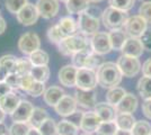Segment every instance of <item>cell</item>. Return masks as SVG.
Masks as SVG:
<instances>
[{
    "mask_svg": "<svg viewBox=\"0 0 151 135\" xmlns=\"http://www.w3.org/2000/svg\"><path fill=\"white\" fill-rule=\"evenodd\" d=\"M115 135H132V134H131V132H129V131H123V129H117Z\"/></svg>",
    "mask_w": 151,
    "mask_h": 135,
    "instance_id": "cell-54",
    "label": "cell"
},
{
    "mask_svg": "<svg viewBox=\"0 0 151 135\" xmlns=\"http://www.w3.org/2000/svg\"><path fill=\"white\" fill-rule=\"evenodd\" d=\"M63 96H64L63 89H61L60 87H57V86H52L50 88H47L43 94L44 101L52 107H54Z\"/></svg>",
    "mask_w": 151,
    "mask_h": 135,
    "instance_id": "cell-22",
    "label": "cell"
},
{
    "mask_svg": "<svg viewBox=\"0 0 151 135\" xmlns=\"http://www.w3.org/2000/svg\"><path fill=\"white\" fill-rule=\"evenodd\" d=\"M132 135H151V125L145 121L135 122L133 129H131Z\"/></svg>",
    "mask_w": 151,
    "mask_h": 135,
    "instance_id": "cell-34",
    "label": "cell"
},
{
    "mask_svg": "<svg viewBox=\"0 0 151 135\" xmlns=\"http://www.w3.org/2000/svg\"><path fill=\"white\" fill-rule=\"evenodd\" d=\"M31 124L28 122H15L9 129L10 135H27L28 131L31 129Z\"/></svg>",
    "mask_w": 151,
    "mask_h": 135,
    "instance_id": "cell-36",
    "label": "cell"
},
{
    "mask_svg": "<svg viewBox=\"0 0 151 135\" xmlns=\"http://www.w3.org/2000/svg\"><path fill=\"white\" fill-rule=\"evenodd\" d=\"M33 64L31 63L29 59L25 60V59H18L17 64H16V69H15V73H17L19 76H25L31 73Z\"/></svg>",
    "mask_w": 151,
    "mask_h": 135,
    "instance_id": "cell-37",
    "label": "cell"
},
{
    "mask_svg": "<svg viewBox=\"0 0 151 135\" xmlns=\"http://www.w3.org/2000/svg\"><path fill=\"white\" fill-rule=\"evenodd\" d=\"M58 127V135H77L79 127L76 125L75 123L63 119L59 122L57 125Z\"/></svg>",
    "mask_w": 151,
    "mask_h": 135,
    "instance_id": "cell-28",
    "label": "cell"
},
{
    "mask_svg": "<svg viewBox=\"0 0 151 135\" xmlns=\"http://www.w3.org/2000/svg\"><path fill=\"white\" fill-rule=\"evenodd\" d=\"M5 82L13 90L19 89V86H20V76L17 74V73H8V76L5 79Z\"/></svg>",
    "mask_w": 151,
    "mask_h": 135,
    "instance_id": "cell-44",
    "label": "cell"
},
{
    "mask_svg": "<svg viewBox=\"0 0 151 135\" xmlns=\"http://www.w3.org/2000/svg\"><path fill=\"white\" fill-rule=\"evenodd\" d=\"M34 108L35 107L33 106V104L31 101L22 100L19 103L18 107L16 108V110L12 114L14 122H23V123L28 122Z\"/></svg>",
    "mask_w": 151,
    "mask_h": 135,
    "instance_id": "cell-15",
    "label": "cell"
},
{
    "mask_svg": "<svg viewBox=\"0 0 151 135\" xmlns=\"http://www.w3.org/2000/svg\"><path fill=\"white\" fill-rule=\"evenodd\" d=\"M93 49H91V45L82 50L80 52H77L72 55V65H75L77 69H81V68H85V63L87 61V58L89 56L90 53H93Z\"/></svg>",
    "mask_w": 151,
    "mask_h": 135,
    "instance_id": "cell-30",
    "label": "cell"
},
{
    "mask_svg": "<svg viewBox=\"0 0 151 135\" xmlns=\"http://www.w3.org/2000/svg\"><path fill=\"white\" fill-rule=\"evenodd\" d=\"M90 2H101V1H103V0H89Z\"/></svg>",
    "mask_w": 151,
    "mask_h": 135,
    "instance_id": "cell-56",
    "label": "cell"
},
{
    "mask_svg": "<svg viewBox=\"0 0 151 135\" xmlns=\"http://www.w3.org/2000/svg\"><path fill=\"white\" fill-rule=\"evenodd\" d=\"M97 81L104 88H113L121 84L122 73L116 63L114 62H105L101 63L97 69Z\"/></svg>",
    "mask_w": 151,
    "mask_h": 135,
    "instance_id": "cell-1",
    "label": "cell"
},
{
    "mask_svg": "<svg viewBox=\"0 0 151 135\" xmlns=\"http://www.w3.org/2000/svg\"><path fill=\"white\" fill-rule=\"evenodd\" d=\"M116 131L117 126L115 122H101L96 133L97 135H115Z\"/></svg>",
    "mask_w": 151,
    "mask_h": 135,
    "instance_id": "cell-38",
    "label": "cell"
},
{
    "mask_svg": "<svg viewBox=\"0 0 151 135\" xmlns=\"http://www.w3.org/2000/svg\"><path fill=\"white\" fill-rule=\"evenodd\" d=\"M45 91V84L43 82H38V81H34V84L31 86V88L27 90L26 92L32 97H38L43 95Z\"/></svg>",
    "mask_w": 151,
    "mask_h": 135,
    "instance_id": "cell-43",
    "label": "cell"
},
{
    "mask_svg": "<svg viewBox=\"0 0 151 135\" xmlns=\"http://www.w3.org/2000/svg\"><path fill=\"white\" fill-rule=\"evenodd\" d=\"M108 4H109V7H113L123 11H127L133 8L134 0H108Z\"/></svg>",
    "mask_w": 151,
    "mask_h": 135,
    "instance_id": "cell-41",
    "label": "cell"
},
{
    "mask_svg": "<svg viewBox=\"0 0 151 135\" xmlns=\"http://www.w3.org/2000/svg\"><path fill=\"white\" fill-rule=\"evenodd\" d=\"M116 64L120 69L122 76L127 78H133L141 70V63L139 58H133L129 55H121Z\"/></svg>",
    "mask_w": 151,
    "mask_h": 135,
    "instance_id": "cell-5",
    "label": "cell"
},
{
    "mask_svg": "<svg viewBox=\"0 0 151 135\" xmlns=\"http://www.w3.org/2000/svg\"><path fill=\"white\" fill-rule=\"evenodd\" d=\"M147 25H148V23L141 16L138 15V16H132V17L127 18L123 28L129 37L140 39L143 35V33L147 31Z\"/></svg>",
    "mask_w": 151,
    "mask_h": 135,
    "instance_id": "cell-7",
    "label": "cell"
},
{
    "mask_svg": "<svg viewBox=\"0 0 151 135\" xmlns=\"http://www.w3.org/2000/svg\"><path fill=\"white\" fill-rule=\"evenodd\" d=\"M35 6L38 11V15L45 19H51L55 17L60 8L58 0H37Z\"/></svg>",
    "mask_w": 151,
    "mask_h": 135,
    "instance_id": "cell-11",
    "label": "cell"
},
{
    "mask_svg": "<svg viewBox=\"0 0 151 135\" xmlns=\"http://www.w3.org/2000/svg\"><path fill=\"white\" fill-rule=\"evenodd\" d=\"M7 133V126L4 123H0V135H6Z\"/></svg>",
    "mask_w": 151,
    "mask_h": 135,
    "instance_id": "cell-53",
    "label": "cell"
},
{
    "mask_svg": "<svg viewBox=\"0 0 151 135\" xmlns=\"http://www.w3.org/2000/svg\"><path fill=\"white\" fill-rule=\"evenodd\" d=\"M101 124V119L99 116L97 115L95 111H87L82 115L80 119L79 127L85 132V133H96V131L98 129L99 125Z\"/></svg>",
    "mask_w": 151,
    "mask_h": 135,
    "instance_id": "cell-13",
    "label": "cell"
},
{
    "mask_svg": "<svg viewBox=\"0 0 151 135\" xmlns=\"http://www.w3.org/2000/svg\"><path fill=\"white\" fill-rule=\"evenodd\" d=\"M34 78L32 77L31 73L25 74V76H20V86H19V89L23 90V91H27V90L31 88V86L34 84Z\"/></svg>",
    "mask_w": 151,
    "mask_h": 135,
    "instance_id": "cell-45",
    "label": "cell"
},
{
    "mask_svg": "<svg viewBox=\"0 0 151 135\" xmlns=\"http://www.w3.org/2000/svg\"><path fill=\"white\" fill-rule=\"evenodd\" d=\"M127 18V11H123L113 7L106 8L101 14V20L104 23V26L111 31L122 29Z\"/></svg>",
    "mask_w": 151,
    "mask_h": 135,
    "instance_id": "cell-3",
    "label": "cell"
},
{
    "mask_svg": "<svg viewBox=\"0 0 151 135\" xmlns=\"http://www.w3.org/2000/svg\"><path fill=\"white\" fill-rule=\"evenodd\" d=\"M81 135H93V134H89V133H85V134H81Z\"/></svg>",
    "mask_w": 151,
    "mask_h": 135,
    "instance_id": "cell-57",
    "label": "cell"
},
{
    "mask_svg": "<svg viewBox=\"0 0 151 135\" xmlns=\"http://www.w3.org/2000/svg\"><path fill=\"white\" fill-rule=\"evenodd\" d=\"M8 76V72L5 68H2L1 65H0V82H2V81H5V79L6 77Z\"/></svg>",
    "mask_w": 151,
    "mask_h": 135,
    "instance_id": "cell-50",
    "label": "cell"
},
{
    "mask_svg": "<svg viewBox=\"0 0 151 135\" xmlns=\"http://www.w3.org/2000/svg\"><path fill=\"white\" fill-rule=\"evenodd\" d=\"M12 91H13V89L5 81L0 82V98L4 97L5 95H7V94H9V92H12Z\"/></svg>",
    "mask_w": 151,
    "mask_h": 135,
    "instance_id": "cell-49",
    "label": "cell"
},
{
    "mask_svg": "<svg viewBox=\"0 0 151 135\" xmlns=\"http://www.w3.org/2000/svg\"><path fill=\"white\" fill-rule=\"evenodd\" d=\"M108 35H109V41H111V45H112V50L122 51L126 39H129L126 33L123 29H114V31H111V33H108Z\"/></svg>",
    "mask_w": 151,
    "mask_h": 135,
    "instance_id": "cell-21",
    "label": "cell"
},
{
    "mask_svg": "<svg viewBox=\"0 0 151 135\" xmlns=\"http://www.w3.org/2000/svg\"><path fill=\"white\" fill-rule=\"evenodd\" d=\"M61 1H63V2H67V1H68V0H61Z\"/></svg>",
    "mask_w": 151,
    "mask_h": 135,
    "instance_id": "cell-58",
    "label": "cell"
},
{
    "mask_svg": "<svg viewBox=\"0 0 151 135\" xmlns=\"http://www.w3.org/2000/svg\"><path fill=\"white\" fill-rule=\"evenodd\" d=\"M58 27L60 28V31L63 33V35L65 37L75 35L78 32V27H77V20H75L71 16H65L59 20L57 24Z\"/></svg>",
    "mask_w": 151,
    "mask_h": 135,
    "instance_id": "cell-23",
    "label": "cell"
},
{
    "mask_svg": "<svg viewBox=\"0 0 151 135\" xmlns=\"http://www.w3.org/2000/svg\"><path fill=\"white\" fill-rule=\"evenodd\" d=\"M94 111L99 116L101 122H114L115 117L117 115L116 109L113 105L108 103H99L96 104Z\"/></svg>",
    "mask_w": 151,
    "mask_h": 135,
    "instance_id": "cell-19",
    "label": "cell"
},
{
    "mask_svg": "<svg viewBox=\"0 0 151 135\" xmlns=\"http://www.w3.org/2000/svg\"><path fill=\"white\" fill-rule=\"evenodd\" d=\"M90 6L89 0H68L65 2V7L68 13L71 15H80L87 11Z\"/></svg>",
    "mask_w": 151,
    "mask_h": 135,
    "instance_id": "cell-24",
    "label": "cell"
},
{
    "mask_svg": "<svg viewBox=\"0 0 151 135\" xmlns=\"http://www.w3.org/2000/svg\"><path fill=\"white\" fill-rule=\"evenodd\" d=\"M47 118H49L47 111H46L44 108L36 107V108H34V110H33L28 123L31 124V126L38 129V127L41 126V124L44 122L45 119H47Z\"/></svg>",
    "mask_w": 151,
    "mask_h": 135,
    "instance_id": "cell-27",
    "label": "cell"
},
{
    "mask_svg": "<svg viewBox=\"0 0 151 135\" xmlns=\"http://www.w3.org/2000/svg\"><path fill=\"white\" fill-rule=\"evenodd\" d=\"M32 77L34 78L35 81L45 84L49 77H50V69L47 65H40V66H33L31 71Z\"/></svg>",
    "mask_w": 151,
    "mask_h": 135,
    "instance_id": "cell-29",
    "label": "cell"
},
{
    "mask_svg": "<svg viewBox=\"0 0 151 135\" xmlns=\"http://www.w3.org/2000/svg\"><path fill=\"white\" fill-rule=\"evenodd\" d=\"M77 106H78V104L76 101L75 97L64 95L60 99V101L54 106V109H55L58 115L68 117V116L75 114L76 110H77Z\"/></svg>",
    "mask_w": 151,
    "mask_h": 135,
    "instance_id": "cell-12",
    "label": "cell"
},
{
    "mask_svg": "<svg viewBox=\"0 0 151 135\" xmlns=\"http://www.w3.org/2000/svg\"><path fill=\"white\" fill-rule=\"evenodd\" d=\"M17 61H18V58L14 56L12 54H7V55H2L0 58V65L2 68H5L8 73H15Z\"/></svg>",
    "mask_w": 151,
    "mask_h": 135,
    "instance_id": "cell-33",
    "label": "cell"
},
{
    "mask_svg": "<svg viewBox=\"0 0 151 135\" xmlns=\"http://www.w3.org/2000/svg\"><path fill=\"white\" fill-rule=\"evenodd\" d=\"M142 111L148 118L151 119V99H145L142 104Z\"/></svg>",
    "mask_w": 151,
    "mask_h": 135,
    "instance_id": "cell-47",
    "label": "cell"
},
{
    "mask_svg": "<svg viewBox=\"0 0 151 135\" xmlns=\"http://www.w3.org/2000/svg\"><path fill=\"white\" fill-rule=\"evenodd\" d=\"M143 51H145V49L141 43V39H133V37H129L126 39L125 44L122 49L123 55H129V56H133V58H140Z\"/></svg>",
    "mask_w": 151,
    "mask_h": 135,
    "instance_id": "cell-17",
    "label": "cell"
},
{
    "mask_svg": "<svg viewBox=\"0 0 151 135\" xmlns=\"http://www.w3.org/2000/svg\"><path fill=\"white\" fill-rule=\"evenodd\" d=\"M27 4H28L27 0H6L5 6H6V9L10 14L17 15L20 11V9Z\"/></svg>",
    "mask_w": 151,
    "mask_h": 135,
    "instance_id": "cell-39",
    "label": "cell"
},
{
    "mask_svg": "<svg viewBox=\"0 0 151 135\" xmlns=\"http://www.w3.org/2000/svg\"><path fill=\"white\" fill-rule=\"evenodd\" d=\"M78 69L75 65H64L59 71V81L64 87H75Z\"/></svg>",
    "mask_w": 151,
    "mask_h": 135,
    "instance_id": "cell-16",
    "label": "cell"
},
{
    "mask_svg": "<svg viewBox=\"0 0 151 135\" xmlns=\"http://www.w3.org/2000/svg\"><path fill=\"white\" fill-rule=\"evenodd\" d=\"M138 108V98L133 94H127L123 97V99L115 106L116 113H125V114H133Z\"/></svg>",
    "mask_w": 151,
    "mask_h": 135,
    "instance_id": "cell-18",
    "label": "cell"
},
{
    "mask_svg": "<svg viewBox=\"0 0 151 135\" xmlns=\"http://www.w3.org/2000/svg\"><path fill=\"white\" fill-rule=\"evenodd\" d=\"M138 91L143 99H151V78L143 77L139 80Z\"/></svg>",
    "mask_w": 151,
    "mask_h": 135,
    "instance_id": "cell-31",
    "label": "cell"
},
{
    "mask_svg": "<svg viewBox=\"0 0 151 135\" xmlns=\"http://www.w3.org/2000/svg\"><path fill=\"white\" fill-rule=\"evenodd\" d=\"M29 61L33 64V66H40V65H47L49 64V54L46 52L42 51V50H37L34 53H32L29 55Z\"/></svg>",
    "mask_w": 151,
    "mask_h": 135,
    "instance_id": "cell-32",
    "label": "cell"
},
{
    "mask_svg": "<svg viewBox=\"0 0 151 135\" xmlns=\"http://www.w3.org/2000/svg\"><path fill=\"white\" fill-rule=\"evenodd\" d=\"M16 16H17L18 23H20L22 25L24 26L34 25L37 21L38 17H40L37 9H36V6L33 5V4H29V2L23 7L20 9V11Z\"/></svg>",
    "mask_w": 151,
    "mask_h": 135,
    "instance_id": "cell-10",
    "label": "cell"
},
{
    "mask_svg": "<svg viewBox=\"0 0 151 135\" xmlns=\"http://www.w3.org/2000/svg\"><path fill=\"white\" fill-rule=\"evenodd\" d=\"M5 117H6V113L1 109V107H0V123H4Z\"/></svg>",
    "mask_w": 151,
    "mask_h": 135,
    "instance_id": "cell-55",
    "label": "cell"
},
{
    "mask_svg": "<svg viewBox=\"0 0 151 135\" xmlns=\"http://www.w3.org/2000/svg\"><path fill=\"white\" fill-rule=\"evenodd\" d=\"M38 129L41 131V133L43 135H58L57 124L54 122V119H52V118L45 119L44 122L41 124Z\"/></svg>",
    "mask_w": 151,
    "mask_h": 135,
    "instance_id": "cell-35",
    "label": "cell"
},
{
    "mask_svg": "<svg viewBox=\"0 0 151 135\" xmlns=\"http://www.w3.org/2000/svg\"><path fill=\"white\" fill-rule=\"evenodd\" d=\"M142 73L145 77L151 78V58L148 59L142 65Z\"/></svg>",
    "mask_w": 151,
    "mask_h": 135,
    "instance_id": "cell-48",
    "label": "cell"
},
{
    "mask_svg": "<svg viewBox=\"0 0 151 135\" xmlns=\"http://www.w3.org/2000/svg\"><path fill=\"white\" fill-rule=\"evenodd\" d=\"M20 101L22 100H20L18 95L12 91V92H9V94H7V95H5L4 97L0 98V107H1V109L4 110L6 114H10L12 115L14 111L16 110V108L18 107Z\"/></svg>",
    "mask_w": 151,
    "mask_h": 135,
    "instance_id": "cell-20",
    "label": "cell"
},
{
    "mask_svg": "<svg viewBox=\"0 0 151 135\" xmlns=\"http://www.w3.org/2000/svg\"><path fill=\"white\" fill-rule=\"evenodd\" d=\"M90 45H91L94 53L99 54V55H104L112 51V45H111L108 33L97 32L95 35H93Z\"/></svg>",
    "mask_w": 151,
    "mask_h": 135,
    "instance_id": "cell-9",
    "label": "cell"
},
{
    "mask_svg": "<svg viewBox=\"0 0 151 135\" xmlns=\"http://www.w3.org/2000/svg\"><path fill=\"white\" fill-rule=\"evenodd\" d=\"M75 99L79 106L83 108L91 109L96 106V92L95 90L77 89L75 92Z\"/></svg>",
    "mask_w": 151,
    "mask_h": 135,
    "instance_id": "cell-14",
    "label": "cell"
},
{
    "mask_svg": "<svg viewBox=\"0 0 151 135\" xmlns=\"http://www.w3.org/2000/svg\"><path fill=\"white\" fill-rule=\"evenodd\" d=\"M140 39L143 45V49L151 52V28H147V31L143 33V35L140 37Z\"/></svg>",
    "mask_w": 151,
    "mask_h": 135,
    "instance_id": "cell-46",
    "label": "cell"
},
{
    "mask_svg": "<svg viewBox=\"0 0 151 135\" xmlns=\"http://www.w3.org/2000/svg\"><path fill=\"white\" fill-rule=\"evenodd\" d=\"M77 19V27L78 32L81 33L83 36H89V35H95L99 29V18L89 11V9L85 13L78 15Z\"/></svg>",
    "mask_w": 151,
    "mask_h": 135,
    "instance_id": "cell-4",
    "label": "cell"
},
{
    "mask_svg": "<svg viewBox=\"0 0 151 135\" xmlns=\"http://www.w3.org/2000/svg\"><path fill=\"white\" fill-rule=\"evenodd\" d=\"M115 124L119 129L123 131H129L131 132L135 124V118L132 114H125V113H119L115 117Z\"/></svg>",
    "mask_w": 151,
    "mask_h": 135,
    "instance_id": "cell-25",
    "label": "cell"
},
{
    "mask_svg": "<svg viewBox=\"0 0 151 135\" xmlns=\"http://www.w3.org/2000/svg\"><path fill=\"white\" fill-rule=\"evenodd\" d=\"M58 46H59L60 53H62L63 55L70 56V55H73L77 52H80L89 47L90 42L87 41V39L83 35L75 34V35L65 37L58 44Z\"/></svg>",
    "mask_w": 151,
    "mask_h": 135,
    "instance_id": "cell-2",
    "label": "cell"
},
{
    "mask_svg": "<svg viewBox=\"0 0 151 135\" xmlns=\"http://www.w3.org/2000/svg\"><path fill=\"white\" fill-rule=\"evenodd\" d=\"M41 47V39L36 33H26L22 35L18 41V49L25 55H31L32 53L40 50Z\"/></svg>",
    "mask_w": 151,
    "mask_h": 135,
    "instance_id": "cell-8",
    "label": "cell"
},
{
    "mask_svg": "<svg viewBox=\"0 0 151 135\" xmlns=\"http://www.w3.org/2000/svg\"><path fill=\"white\" fill-rule=\"evenodd\" d=\"M27 135H43V134L41 133V131H40L38 129H36V127H33V126H32L31 129H29V131H28Z\"/></svg>",
    "mask_w": 151,
    "mask_h": 135,
    "instance_id": "cell-52",
    "label": "cell"
},
{
    "mask_svg": "<svg viewBox=\"0 0 151 135\" xmlns=\"http://www.w3.org/2000/svg\"><path fill=\"white\" fill-rule=\"evenodd\" d=\"M139 16H141L148 24H151V1H145L140 6Z\"/></svg>",
    "mask_w": 151,
    "mask_h": 135,
    "instance_id": "cell-42",
    "label": "cell"
},
{
    "mask_svg": "<svg viewBox=\"0 0 151 135\" xmlns=\"http://www.w3.org/2000/svg\"><path fill=\"white\" fill-rule=\"evenodd\" d=\"M97 74L95 70L81 68L77 71V78H76V86L78 89L82 90H94L97 86Z\"/></svg>",
    "mask_w": 151,
    "mask_h": 135,
    "instance_id": "cell-6",
    "label": "cell"
},
{
    "mask_svg": "<svg viewBox=\"0 0 151 135\" xmlns=\"http://www.w3.org/2000/svg\"><path fill=\"white\" fill-rule=\"evenodd\" d=\"M47 37L50 39V42L54 43V44H59L61 41L65 39V36L63 35V33L60 31V28L58 27V25H54L49 28L47 31Z\"/></svg>",
    "mask_w": 151,
    "mask_h": 135,
    "instance_id": "cell-40",
    "label": "cell"
},
{
    "mask_svg": "<svg viewBox=\"0 0 151 135\" xmlns=\"http://www.w3.org/2000/svg\"><path fill=\"white\" fill-rule=\"evenodd\" d=\"M6 27H7V24H6V21H5V19H4L2 17H0V35L5 33Z\"/></svg>",
    "mask_w": 151,
    "mask_h": 135,
    "instance_id": "cell-51",
    "label": "cell"
},
{
    "mask_svg": "<svg viewBox=\"0 0 151 135\" xmlns=\"http://www.w3.org/2000/svg\"><path fill=\"white\" fill-rule=\"evenodd\" d=\"M126 95V91L121 87H113V88H109V90L107 91L106 95V100L108 104L113 105L114 107L120 103L121 100L123 99V97Z\"/></svg>",
    "mask_w": 151,
    "mask_h": 135,
    "instance_id": "cell-26",
    "label": "cell"
}]
</instances>
